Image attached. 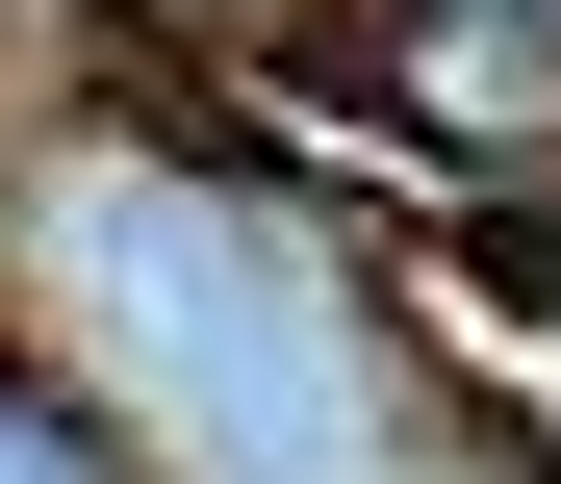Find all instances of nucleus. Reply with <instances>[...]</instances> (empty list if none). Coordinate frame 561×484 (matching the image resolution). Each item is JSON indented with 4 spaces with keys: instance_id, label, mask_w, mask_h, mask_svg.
<instances>
[{
    "instance_id": "nucleus-1",
    "label": "nucleus",
    "mask_w": 561,
    "mask_h": 484,
    "mask_svg": "<svg viewBox=\"0 0 561 484\" xmlns=\"http://www.w3.org/2000/svg\"><path fill=\"white\" fill-rule=\"evenodd\" d=\"M409 103L434 128H536L561 103V26H536V0H434V26H409Z\"/></svg>"
},
{
    "instance_id": "nucleus-2",
    "label": "nucleus",
    "mask_w": 561,
    "mask_h": 484,
    "mask_svg": "<svg viewBox=\"0 0 561 484\" xmlns=\"http://www.w3.org/2000/svg\"><path fill=\"white\" fill-rule=\"evenodd\" d=\"M0 484H128V459L77 434V408H0Z\"/></svg>"
}]
</instances>
